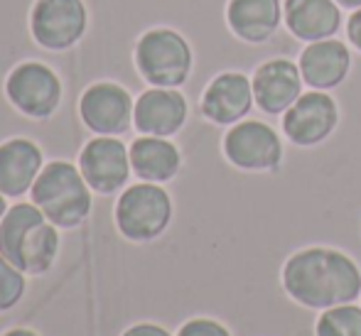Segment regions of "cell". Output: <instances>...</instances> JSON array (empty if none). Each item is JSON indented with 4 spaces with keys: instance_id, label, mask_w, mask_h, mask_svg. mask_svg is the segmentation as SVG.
Instances as JSON below:
<instances>
[{
    "instance_id": "cell-1",
    "label": "cell",
    "mask_w": 361,
    "mask_h": 336,
    "mask_svg": "<svg viewBox=\"0 0 361 336\" xmlns=\"http://www.w3.org/2000/svg\"><path fill=\"white\" fill-rule=\"evenodd\" d=\"M283 290L307 309L339 307L361 294V268L337 248H302L283 266Z\"/></svg>"
},
{
    "instance_id": "cell-2",
    "label": "cell",
    "mask_w": 361,
    "mask_h": 336,
    "mask_svg": "<svg viewBox=\"0 0 361 336\" xmlns=\"http://www.w3.org/2000/svg\"><path fill=\"white\" fill-rule=\"evenodd\" d=\"M59 253L57 226L35 204H15L0 221V256L25 275H44Z\"/></svg>"
},
{
    "instance_id": "cell-3",
    "label": "cell",
    "mask_w": 361,
    "mask_h": 336,
    "mask_svg": "<svg viewBox=\"0 0 361 336\" xmlns=\"http://www.w3.org/2000/svg\"><path fill=\"white\" fill-rule=\"evenodd\" d=\"M32 204L57 228H74L91 211V187L72 162L54 160L35 180L30 189Z\"/></svg>"
},
{
    "instance_id": "cell-4",
    "label": "cell",
    "mask_w": 361,
    "mask_h": 336,
    "mask_svg": "<svg viewBox=\"0 0 361 336\" xmlns=\"http://www.w3.org/2000/svg\"><path fill=\"white\" fill-rule=\"evenodd\" d=\"M135 67L150 86L180 89L192 74V47L177 30L155 27L135 42Z\"/></svg>"
},
{
    "instance_id": "cell-5",
    "label": "cell",
    "mask_w": 361,
    "mask_h": 336,
    "mask_svg": "<svg viewBox=\"0 0 361 336\" xmlns=\"http://www.w3.org/2000/svg\"><path fill=\"white\" fill-rule=\"evenodd\" d=\"M172 221V199L155 182L133 185L118 197L116 226L128 241L147 243L167 231Z\"/></svg>"
},
{
    "instance_id": "cell-6",
    "label": "cell",
    "mask_w": 361,
    "mask_h": 336,
    "mask_svg": "<svg viewBox=\"0 0 361 336\" xmlns=\"http://www.w3.org/2000/svg\"><path fill=\"white\" fill-rule=\"evenodd\" d=\"M8 101L23 116L35 120L49 118L62 101V81L42 62L18 64L5 79Z\"/></svg>"
},
{
    "instance_id": "cell-7",
    "label": "cell",
    "mask_w": 361,
    "mask_h": 336,
    "mask_svg": "<svg viewBox=\"0 0 361 336\" xmlns=\"http://www.w3.org/2000/svg\"><path fill=\"white\" fill-rule=\"evenodd\" d=\"M224 157L243 172H276L283 162L281 135L261 120H238L224 135Z\"/></svg>"
},
{
    "instance_id": "cell-8",
    "label": "cell",
    "mask_w": 361,
    "mask_h": 336,
    "mask_svg": "<svg viewBox=\"0 0 361 336\" xmlns=\"http://www.w3.org/2000/svg\"><path fill=\"white\" fill-rule=\"evenodd\" d=\"M89 15L81 0H35L30 30L39 47L49 52L72 49L86 32Z\"/></svg>"
},
{
    "instance_id": "cell-9",
    "label": "cell",
    "mask_w": 361,
    "mask_h": 336,
    "mask_svg": "<svg viewBox=\"0 0 361 336\" xmlns=\"http://www.w3.org/2000/svg\"><path fill=\"white\" fill-rule=\"evenodd\" d=\"M339 125V106L324 91H302L283 113V133L293 145L314 147L324 142Z\"/></svg>"
},
{
    "instance_id": "cell-10",
    "label": "cell",
    "mask_w": 361,
    "mask_h": 336,
    "mask_svg": "<svg viewBox=\"0 0 361 336\" xmlns=\"http://www.w3.org/2000/svg\"><path fill=\"white\" fill-rule=\"evenodd\" d=\"M79 170L96 194H114L123 189L130 177V150L116 135H99L84 145Z\"/></svg>"
},
{
    "instance_id": "cell-11",
    "label": "cell",
    "mask_w": 361,
    "mask_h": 336,
    "mask_svg": "<svg viewBox=\"0 0 361 336\" xmlns=\"http://www.w3.org/2000/svg\"><path fill=\"white\" fill-rule=\"evenodd\" d=\"M133 99L121 84L99 81L79 99V116L89 130L99 135H123L133 123Z\"/></svg>"
},
{
    "instance_id": "cell-12",
    "label": "cell",
    "mask_w": 361,
    "mask_h": 336,
    "mask_svg": "<svg viewBox=\"0 0 361 336\" xmlns=\"http://www.w3.org/2000/svg\"><path fill=\"white\" fill-rule=\"evenodd\" d=\"M302 84L305 81L300 74V64L288 57L268 59V62L258 64L251 76L253 99H256L258 108L268 116L286 113L302 96Z\"/></svg>"
},
{
    "instance_id": "cell-13",
    "label": "cell",
    "mask_w": 361,
    "mask_h": 336,
    "mask_svg": "<svg viewBox=\"0 0 361 336\" xmlns=\"http://www.w3.org/2000/svg\"><path fill=\"white\" fill-rule=\"evenodd\" d=\"M251 79L241 71H221L202 94V116L214 125H236L253 106Z\"/></svg>"
},
{
    "instance_id": "cell-14",
    "label": "cell",
    "mask_w": 361,
    "mask_h": 336,
    "mask_svg": "<svg viewBox=\"0 0 361 336\" xmlns=\"http://www.w3.org/2000/svg\"><path fill=\"white\" fill-rule=\"evenodd\" d=\"M190 116V104L177 89H152L143 91L135 101L133 125L143 135L170 137L180 133Z\"/></svg>"
},
{
    "instance_id": "cell-15",
    "label": "cell",
    "mask_w": 361,
    "mask_h": 336,
    "mask_svg": "<svg viewBox=\"0 0 361 336\" xmlns=\"http://www.w3.org/2000/svg\"><path fill=\"white\" fill-rule=\"evenodd\" d=\"M283 23L300 42L329 39L342 30L344 13L337 0H283Z\"/></svg>"
},
{
    "instance_id": "cell-16",
    "label": "cell",
    "mask_w": 361,
    "mask_h": 336,
    "mask_svg": "<svg viewBox=\"0 0 361 336\" xmlns=\"http://www.w3.org/2000/svg\"><path fill=\"white\" fill-rule=\"evenodd\" d=\"M300 74L310 89L329 91L337 89L352 69V52L337 37L310 42L300 52Z\"/></svg>"
},
{
    "instance_id": "cell-17",
    "label": "cell",
    "mask_w": 361,
    "mask_h": 336,
    "mask_svg": "<svg viewBox=\"0 0 361 336\" xmlns=\"http://www.w3.org/2000/svg\"><path fill=\"white\" fill-rule=\"evenodd\" d=\"M283 23L281 0H228L226 25L241 42L263 44Z\"/></svg>"
},
{
    "instance_id": "cell-18",
    "label": "cell",
    "mask_w": 361,
    "mask_h": 336,
    "mask_svg": "<svg viewBox=\"0 0 361 336\" xmlns=\"http://www.w3.org/2000/svg\"><path fill=\"white\" fill-rule=\"evenodd\" d=\"M42 150L27 137H13L0 145V194L23 197L42 172Z\"/></svg>"
},
{
    "instance_id": "cell-19",
    "label": "cell",
    "mask_w": 361,
    "mask_h": 336,
    "mask_svg": "<svg viewBox=\"0 0 361 336\" xmlns=\"http://www.w3.org/2000/svg\"><path fill=\"white\" fill-rule=\"evenodd\" d=\"M128 150L133 175H138L143 182H155V185L170 182L175 180L182 167L180 150L167 137L140 135L138 140H133V145Z\"/></svg>"
},
{
    "instance_id": "cell-20",
    "label": "cell",
    "mask_w": 361,
    "mask_h": 336,
    "mask_svg": "<svg viewBox=\"0 0 361 336\" xmlns=\"http://www.w3.org/2000/svg\"><path fill=\"white\" fill-rule=\"evenodd\" d=\"M317 336H361V307L359 304H339L322 309L314 327Z\"/></svg>"
},
{
    "instance_id": "cell-21",
    "label": "cell",
    "mask_w": 361,
    "mask_h": 336,
    "mask_svg": "<svg viewBox=\"0 0 361 336\" xmlns=\"http://www.w3.org/2000/svg\"><path fill=\"white\" fill-rule=\"evenodd\" d=\"M25 273L0 256V312H8L23 299Z\"/></svg>"
},
{
    "instance_id": "cell-22",
    "label": "cell",
    "mask_w": 361,
    "mask_h": 336,
    "mask_svg": "<svg viewBox=\"0 0 361 336\" xmlns=\"http://www.w3.org/2000/svg\"><path fill=\"white\" fill-rule=\"evenodd\" d=\"M177 336H231L224 324L214 322V319H190L187 324H182V329Z\"/></svg>"
},
{
    "instance_id": "cell-23",
    "label": "cell",
    "mask_w": 361,
    "mask_h": 336,
    "mask_svg": "<svg viewBox=\"0 0 361 336\" xmlns=\"http://www.w3.org/2000/svg\"><path fill=\"white\" fill-rule=\"evenodd\" d=\"M347 39L354 49L361 52V8L352 10V15L347 18Z\"/></svg>"
},
{
    "instance_id": "cell-24",
    "label": "cell",
    "mask_w": 361,
    "mask_h": 336,
    "mask_svg": "<svg viewBox=\"0 0 361 336\" xmlns=\"http://www.w3.org/2000/svg\"><path fill=\"white\" fill-rule=\"evenodd\" d=\"M123 336H172L167 329L157 327V324H135L128 332H123Z\"/></svg>"
},
{
    "instance_id": "cell-25",
    "label": "cell",
    "mask_w": 361,
    "mask_h": 336,
    "mask_svg": "<svg viewBox=\"0 0 361 336\" xmlns=\"http://www.w3.org/2000/svg\"><path fill=\"white\" fill-rule=\"evenodd\" d=\"M337 3L342 10H359L361 8V0H337Z\"/></svg>"
},
{
    "instance_id": "cell-26",
    "label": "cell",
    "mask_w": 361,
    "mask_h": 336,
    "mask_svg": "<svg viewBox=\"0 0 361 336\" xmlns=\"http://www.w3.org/2000/svg\"><path fill=\"white\" fill-rule=\"evenodd\" d=\"M3 336H37L35 332H30V329H13V332L3 334Z\"/></svg>"
},
{
    "instance_id": "cell-27",
    "label": "cell",
    "mask_w": 361,
    "mask_h": 336,
    "mask_svg": "<svg viewBox=\"0 0 361 336\" xmlns=\"http://www.w3.org/2000/svg\"><path fill=\"white\" fill-rule=\"evenodd\" d=\"M5 213H8V201H5V194H0V221H3Z\"/></svg>"
}]
</instances>
